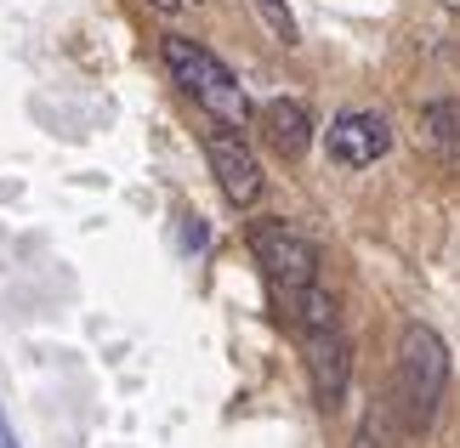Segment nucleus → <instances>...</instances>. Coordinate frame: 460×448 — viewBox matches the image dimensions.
<instances>
[{
  "mask_svg": "<svg viewBox=\"0 0 460 448\" xmlns=\"http://www.w3.org/2000/svg\"><path fill=\"white\" fill-rule=\"evenodd\" d=\"M159 57H165L171 80L182 85L210 119H222V125L251 119V97H244V85L234 80V68H227L217 51H205L199 40H188V34H165V40H159Z\"/></svg>",
  "mask_w": 460,
  "mask_h": 448,
  "instance_id": "f257e3e1",
  "label": "nucleus"
},
{
  "mask_svg": "<svg viewBox=\"0 0 460 448\" xmlns=\"http://www.w3.org/2000/svg\"><path fill=\"white\" fill-rule=\"evenodd\" d=\"M449 386V347L444 335L427 324H410L398 340V420L410 432H427L438 420V403H444Z\"/></svg>",
  "mask_w": 460,
  "mask_h": 448,
  "instance_id": "f03ea898",
  "label": "nucleus"
},
{
  "mask_svg": "<svg viewBox=\"0 0 460 448\" xmlns=\"http://www.w3.org/2000/svg\"><path fill=\"white\" fill-rule=\"evenodd\" d=\"M251 250L285 295H302L318 284V244L307 233H296L290 222H251Z\"/></svg>",
  "mask_w": 460,
  "mask_h": 448,
  "instance_id": "7ed1b4c3",
  "label": "nucleus"
},
{
  "mask_svg": "<svg viewBox=\"0 0 460 448\" xmlns=\"http://www.w3.org/2000/svg\"><path fill=\"white\" fill-rule=\"evenodd\" d=\"M324 154L335 165L364 171V165H376V159L393 154V125L381 114H369V109H341L330 119V131H324Z\"/></svg>",
  "mask_w": 460,
  "mask_h": 448,
  "instance_id": "20e7f679",
  "label": "nucleus"
},
{
  "mask_svg": "<svg viewBox=\"0 0 460 448\" xmlns=\"http://www.w3.org/2000/svg\"><path fill=\"white\" fill-rule=\"evenodd\" d=\"M205 159L217 171V188L234 210H251L261 199V165L239 136H205Z\"/></svg>",
  "mask_w": 460,
  "mask_h": 448,
  "instance_id": "39448f33",
  "label": "nucleus"
},
{
  "mask_svg": "<svg viewBox=\"0 0 460 448\" xmlns=\"http://www.w3.org/2000/svg\"><path fill=\"white\" fill-rule=\"evenodd\" d=\"M307 381H313V398L324 408H341L347 381H352V347H347L341 329L307 335Z\"/></svg>",
  "mask_w": 460,
  "mask_h": 448,
  "instance_id": "423d86ee",
  "label": "nucleus"
},
{
  "mask_svg": "<svg viewBox=\"0 0 460 448\" xmlns=\"http://www.w3.org/2000/svg\"><path fill=\"white\" fill-rule=\"evenodd\" d=\"M261 131H268L273 154L302 159V154L313 148V114H307V102H296V97H273L268 109H261Z\"/></svg>",
  "mask_w": 460,
  "mask_h": 448,
  "instance_id": "0eeeda50",
  "label": "nucleus"
},
{
  "mask_svg": "<svg viewBox=\"0 0 460 448\" xmlns=\"http://www.w3.org/2000/svg\"><path fill=\"white\" fill-rule=\"evenodd\" d=\"M415 142L427 148V159L438 165H460V102H427L415 114Z\"/></svg>",
  "mask_w": 460,
  "mask_h": 448,
  "instance_id": "6e6552de",
  "label": "nucleus"
},
{
  "mask_svg": "<svg viewBox=\"0 0 460 448\" xmlns=\"http://www.w3.org/2000/svg\"><path fill=\"white\" fill-rule=\"evenodd\" d=\"M296 318H302V329L307 335H324V329H341V312H335V295L330 290H302L296 295Z\"/></svg>",
  "mask_w": 460,
  "mask_h": 448,
  "instance_id": "1a4fd4ad",
  "label": "nucleus"
},
{
  "mask_svg": "<svg viewBox=\"0 0 460 448\" xmlns=\"http://www.w3.org/2000/svg\"><path fill=\"white\" fill-rule=\"evenodd\" d=\"M182 244H188V250H205V227H199V216H182Z\"/></svg>",
  "mask_w": 460,
  "mask_h": 448,
  "instance_id": "9d476101",
  "label": "nucleus"
},
{
  "mask_svg": "<svg viewBox=\"0 0 460 448\" xmlns=\"http://www.w3.org/2000/svg\"><path fill=\"white\" fill-rule=\"evenodd\" d=\"M0 448H23V443H17V432H12V420H6V408H0Z\"/></svg>",
  "mask_w": 460,
  "mask_h": 448,
  "instance_id": "9b49d317",
  "label": "nucleus"
},
{
  "mask_svg": "<svg viewBox=\"0 0 460 448\" xmlns=\"http://www.w3.org/2000/svg\"><path fill=\"white\" fill-rule=\"evenodd\" d=\"M148 6H154V12H182L188 0H148Z\"/></svg>",
  "mask_w": 460,
  "mask_h": 448,
  "instance_id": "f8f14e48",
  "label": "nucleus"
},
{
  "mask_svg": "<svg viewBox=\"0 0 460 448\" xmlns=\"http://www.w3.org/2000/svg\"><path fill=\"white\" fill-rule=\"evenodd\" d=\"M444 6H449V12H455V17H460V0H444Z\"/></svg>",
  "mask_w": 460,
  "mask_h": 448,
  "instance_id": "ddd939ff",
  "label": "nucleus"
}]
</instances>
